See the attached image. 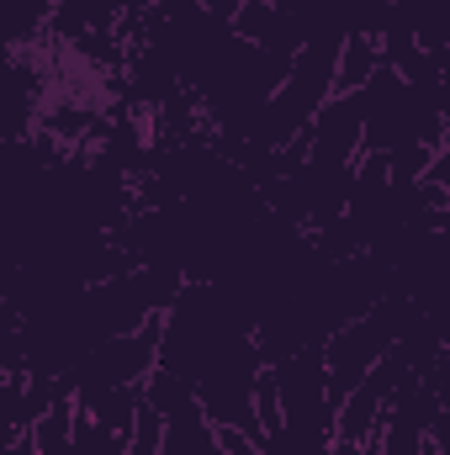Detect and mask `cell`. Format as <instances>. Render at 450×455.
Here are the masks:
<instances>
[{"label": "cell", "mask_w": 450, "mask_h": 455, "mask_svg": "<svg viewBox=\"0 0 450 455\" xmlns=\"http://www.w3.org/2000/svg\"><path fill=\"white\" fill-rule=\"evenodd\" d=\"M0 455H43V451H37V435H11V440H0Z\"/></svg>", "instance_id": "5b68a950"}, {"label": "cell", "mask_w": 450, "mask_h": 455, "mask_svg": "<svg viewBox=\"0 0 450 455\" xmlns=\"http://www.w3.org/2000/svg\"><path fill=\"white\" fill-rule=\"evenodd\" d=\"M376 69H382V43L366 37V32H350V43H344V53H339V96L366 91Z\"/></svg>", "instance_id": "277c9868"}, {"label": "cell", "mask_w": 450, "mask_h": 455, "mask_svg": "<svg viewBox=\"0 0 450 455\" xmlns=\"http://www.w3.org/2000/svg\"><path fill=\"white\" fill-rule=\"evenodd\" d=\"M302 148H308L313 170H355L360 154H366V107H360V91L355 96H334L318 112V122L308 127Z\"/></svg>", "instance_id": "3957f363"}, {"label": "cell", "mask_w": 450, "mask_h": 455, "mask_svg": "<svg viewBox=\"0 0 450 455\" xmlns=\"http://www.w3.org/2000/svg\"><path fill=\"white\" fill-rule=\"evenodd\" d=\"M159 344H165V318L133 329V334H117L101 339L96 349H85L75 360V371L64 376L69 397L80 408H96L107 392H127V387H143L154 371H159Z\"/></svg>", "instance_id": "6da1fadb"}, {"label": "cell", "mask_w": 450, "mask_h": 455, "mask_svg": "<svg viewBox=\"0 0 450 455\" xmlns=\"http://www.w3.org/2000/svg\"><path fill=\"white\" fill-rule=\"evenodd\" d=\"M143 397L165 413V455H228L223 429L207 419V408L197 403V387L170 376L165 365L143 381Z\"/></svg>", "instance_id": "7a4b0ae2"}]
</instances>
